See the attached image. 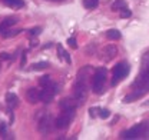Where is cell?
Here are the masks:
<instances>
[{"label":"cell","mask_w":149,"mask_h":140,"mask_svg":"<svg viewBox=\"0 0 149 140\" xmlns=\"http://www.w3.org/2000/svg\"><path fill=\"white\" fill-rule=\"evenodd\" d=\"M26 56H27V52H23V54H22V63H20L22 67H24V64H26Z\"/></svg>","instance_id":"29"},{"label":"cell","mask_w":149,"mask_h":140,"mask_svg":"<svg viewBox=\"0 0 149 140\" xmlns=\"http://www.w3.org/2000/svg\"><path fill=\"white\" fill-rule=\"evenodd\" d=\"M26 99H27L29 103L36 105L37 102L40 100V90H37V89H35V87L29 89V90L26 91Z\"/></svg>","instance_id":"11"},{"label":"cell","mask_w":149,"mask_h":140,"mask_svg":"<svg viewBox=\"0 0 149 140\" xmlns=\"http://www.w3.org/2000/svg\"><path fill=\"white\" fill-rule=\"evenodd\" d=\"M119 15H120V17L122 19H128L132 16V12H130L128 7H123V9H120L119 10Z\"/></svg>","instance_id":"22"},{"label":"cell","mask_w":149,"mask_h":140,"mask_svg":"<svg viewBox=\"0 0 149 140\" xmlns=\"http://www.w3.org/2000/svg\"><path fill=\"white\" fill-rule=\"evenodd\" d=\"M130 90L132 91L123 99L125 103H130L149 93V52L145 53L141 59V70L133 83L130 85Z\"/></svg>","instance_id":"1"},{"label":"cell","mask_w":149,"mask_h":140,"mask_svg":"<svg viewBox=\"0 0 149 140\" xmlns=\"http://www.w3.org/2000/svg\"><path fill=\"white\" fill-rule=\"evenodd\" d=\"M19 33H22V30H16V29H6V30H3L0 35H1V37H4V39H10V37L17 36Z\"/></svg>","instance_id":"17"},{"label":"cell","mask_w":149,"mask_h":140,"mask_svg":"<svg viewBox=\"0 0 149 140\" xmlns=\"http://www.w3.org/2000/svg\"><path fill=\"white\" fill-rule=\"evenodd\" d=\"M73 117H74V110H62V113L57 116V119L55 122L56 129H59V130L68 129Z\"/></svg>","instance_id":"6"},{"label":"cell","mask_w":149,"mask_h":140,"mask_svg":"<svg viewBox=\"0 0 149 140\" xmlns=\"http://www.w3.org/2000/svg\"><path fill=\"white\" fill-rule=\"evenodd\" d=\"M99 116H100L102 119H108V117L111 116V112L106 110V109H100V110H99Z\"/></svg>","instance_id":"23"},{"label":"cell","mask_w":149,"mask_h":140,"mask_svg":"<svg viewBox=\"0 0 149 140\" xmlns=\"http://www.w3.org/2000/svg\"><path fill=\"white\" fill-rule=\"evenodd\" d=\"M59 106H60L62 110H76V107L79 106V103H77L74 99L66 97V99H62V100H60Z\"/></svg>","instance_id":"10"},{"label":"cell","mask_w":149,"mask_h":140,"mask_svg":"<svg viewBox=\"0 0 149 140\" xmlns=\"http://www.w3.org/2000/svg\"><path fill=\"white\" fill-rule=\"evenodd\" d=\"M46 67H49V63L47 62H40V63L32 64V69L33 70H45Z\"/></svg>","instance_id":"20"},{"label":"cell","mask_w":149,"mask_h":140,"mask_svg":"<svg viewBox=\"0 0 149 140\" xmlns=\"http://www.w3.org/2000/svg\"><path fill=\"white\" fill-rule=\"evenodd\" d=\"M56 49H57V56H59L62 60H65V62H66V63H69V64L72 63V59H70L69 53L63 49V46H62V44H57V46H56Z\"/></svg>","instance_id":"14"},{"label":"cell","mask_w":149,"mask_h":140,"mask_svg":"<svg viewBox=\"0 0 149 140\" xmlns=\"http://www.w3.org/2000/svg\"><path fill=\"white\" fill-rule=\"evenodd\" d=\"M123 7H126V1L125 0H115V3L112 4V10H120V9H123Z\"/></svg>","instance_id":"19"},{"label":"cell","mask_w":149,"mask_h":140,"mask_svg":"<svg viewBox=\"0 0 149 140\" xmlns=\"http://www.w3.org/2000/svg\"><path fill=\"white\" fill-rule=\"evenodd\" d=\"M39 83H40V86L42 87H49V86H53V85H56L55 82L52 80V77L50 76H42L40 79H39Z\"/></svg>","instance_id":"16"},{"label":"cell","mask_w":149,"mask_h":140,"mask_svg":"<svg viewBox=\"0 0 149 140\" xmlns=\"http://www.w3.org/2000/svg\"><path fill=\"white\" fill-rule=\"evenodd\" d=\"M6 133H7V124L6 123H0V136L6 137Z\"/></svg>","instance_id":"24"},{"label":"cell","mask_w":149,"mask_h":140,"mask_svg":"<svg viewBox=\"0 0 149 140\" xmlns=\"http://www.w3.org/2000/svg\"><path fill=\"white\" fill-rule=\"evenodd\" d=\"M1 3H4L6 6L9 7H13V9H20L24 6V1L23 0H0Z\"/></svg>","instance_id":"15"},{"label":"cell","mask_w":149,"mask_h":140,"mask_svg":"<svg viewBox=\"0 0 149 140\" xmlns=\"http://www.w3.org/2000/svg\"><path fill=\"white\" fill-rule=\"evenodd\" d=\"M13 57L9 53H0V60H12Z\"/></svg>","instance_id":"27"},{"label":"cell","mask_w":149,"mask_h":140,"mask_svg":"<svg viewBox=\"0 0 149 140\" xmlns=\"http://www.w3.org/2000/svg\"><path fill=\"white\" fill-rule=\"evenodd\" d=\"M102 56H103L105 60H112L115 56H118V49H116V46H115V44H108V46H105L103 50H102Z\"/></svg>","instance_id":"9"},{"label":"cell","mask_w":149,"mask_h":140,"mask_svg":"<svg viewBox=\"0 0 149 140\" xmlns=\"http://www.w3.org/2000/svg\"><path fill=\"white\" fill-rule=\"evenodd\" d=\"M55 1H56V0H55Z\"/></svg>","instance_id":"30"},{"label":"cell","mask_w":149,"mask_h":140,"mask_svg":"<svg viewBox=\"0 0 149 140\" xmlns=\"http://www.w3.org/2000/svg\"><path fill=\"white\" fill-rule=\"evenodd\" d=\"M68 44H69L72 49H77V42H76V39H74V37L68 39Z\"/></svg>","instance_id":"25"},{"label":"cell","mask_w":149,"mask_h":140,"mask_svg":"<svg viewBox=\"0 0 149 140\" xmlns=\"http://www.w3.org/2000/svg\"><path fill=\"white\" fill-rule=\"evenodd\" d=\"M37 33H40V27H35V29L29 30V36H30V37H35V36H37Z\"/></svg>","instance_id":"26"},{"label":"cell","mask_w":149,"mask_h":140,"mask_svg":"<svg viewBox=\"0 0 149 140\" xmlns=\"http://www.w3.org/2000/svg\"><path fill=\"white\" fill-rule=\"evenodd\" d=\"M99 0H83V6L88 7V9H95L97 6Z\"/></svg>","instance_id":"21"},{"label":"cell","mask_w":149,"mask_h":140,"mask_svg":"<svg viewBox=\"0 0 149 140\" xmlns=\"http://www.w3.org/2000/svg\"><path fill=\"white\" fill-rule=\"evenodd\" d=\"M129 64L126 63V62H120V63H118L113 70H112V82L111 85L112 86H116L120 80H123L128 74H129Z\"/></svg>","instance_id":"4"},{"label":"cell","mask_w":149,"mask_h":140,"mask_svg":"<svg viewBox=\"0 0 149 140\" xmlns=\"http://www.w3.org/2000/svg\"><path fill=\"white\" fill-rule=\"evenodd\" d=\"M86 97H88V83H83V82L76 80L73 85V99L80 106L85 103Z\"/></svg>","instance_id":"5"},{"label":"cell","mask_w":149,"mask_h":140,"mask_svg":"<svg viewBox=\"0 0 149 140\" xmlns=\"http://www.w3.org/2000/svg\"><path fill=\"white\" fill-rule=\"evenodd\" d=\"M99 110H100L99 107H97V109H96V107H91V109H89L91 117H96V113H99Z\"/></svg>","instance_id":"28"},{"label":"cell","mask_w":149,"mask_h":140,"mask_svg":"<svg viewBox=\"0 0 149 140\" xmlns=\"http://www.w3.org/2000/svg\"><path fill=\"white\" fill-rule=\"evenodd\" d=\"M6 106L9 107V110H13L19 106V97L15 94V93H6Z\"/></svg>","instance_id":"12"},{"label":"cell","mask_w":149,"mask_h":140,"mask_svg":"<svg viewBox=\"0 0 149 140\" xmlns=\"http://www.w3.org/2000/svg\"><path fill=\"white\" fill-rule=\"evenodd\" d=\"M106 79H108V69L106 67H97L95 74H93V83H92L93 93L102 94L105 91Z\"/></svg>","instance_id":"3"},{"label":"cell","mask_w":149,"mask_h":140,"mask_svg":"<svg viewBox=\"0 0 149 140\" xmlns=\"http://www.w3.org/2000/svg\"><path fill=\"white\" fill-rule=\"evenodd\" d=\"M120 139L135 140V139H149V120L135 124L120 134Z\"/></svg>","instance_id":"2"},{"label":"cell","mask_w":149,"mask_h":140,"mask_svg":"<svg viewBox=\"0 0 149 140\" xmlns=\"http://www.w3.org/2000/svg\"><path fill=\"white\" fill-rule=\"evenodd\" d=\"M37 129H39V132H40L42 134H49V133L52 132V129H53V117H52L49 113L43 114V117L39 120Z\"/></svg>","instance_id":"7"},{"label":"cell","mask_w":149,"mask_h":140,"mask_svg":"<svg viewBox=\"0 0 149 140\" xmlns=\"http://www.w3.org/2000/svg\"><path fill=\"white\" fill-rule=\"evenodd\" d=\"M57 91H59V90H57V85L49 86V87H43L40 90V100H42L43 103H50Z\"/></svg>","instance_id":"8"},{"label":"cell","mask_w":149,"mask_h":140,"mask_svg":"<svg viewBox=\"0 0 149 140\" xmlns=\"http://www.w3.org/2000/svg\"><path fill=\"white\" fill-rule=\"evenodd\" d=\"M106 37L111 39V40H119L120 39V32L116 30V29H111L106 32Z\"/></svg>","instance_id":"18"},{"label":"cell","mask_w":149,"mask_h":140,"mask_svg":"<svg viewBox=\"0 0 149 140\" xmlns=\"http://www.w3.org/2000/svg\"><path fill=\"white\" fill-rule=\"evenodd\" d=\"M17 23V19L16 17H7L4 19L1 23H0V33L3 32V30H6V29H10L12 26H15Z\"/></svg>","instance_id":"13"}]
</instances>
